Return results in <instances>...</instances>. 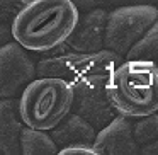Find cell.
<instances>
[{
  "mask_svg": "<svg viewBox=\"0 0 158 155\" xmlns=\"http://www.w3.org/2000/svg\"><path fill=\"white\" fill-rule=\"evenodd\" d=\"M121 58L123 56L106 48L95 53H80L70 50L61 55L39 60L36 63V68L38 77H56L73 84L92 73L112 72L121 63Z\"/></svg>",
  "mask_w": 158,
  "mask_h": 155,
  "instance_id": "5b68a950",
  "label": "cell"
},
{
  "mask_svg": "<svg viewBox=\"0 0 158 155\" xmlns=\"http://www.w3.org/2000/svg\"><path fill=\"white\" fill-rule=\"evenodd\" d=\"M29 0H0V24L12 26L14 19Z\"/></svg>",
  "mask_w": 158,
  "mask_h": 155,
  "instance_id": "9a60e30c",
  "label": "cell"
},
{
  "mask_svg": "<svg viewBox=\"0 0 158 155\" xmlns=\"http://www.w3.org/2000/svg\"><path fill=\"white\" fill-rule=\"evenodd\" d=\"M17 41L0 46V99L19 97L38 77L36 62Z\"/></svg>",
  "mask_w": 158,
  "mask_h": 155,
  "instance_id": "52a82bcc",
  "label": "cell"
},
{
  "mask_svg": "<svg viewBox=\"0 0 158 155\" xmlns=\"http://www.w3.org/2000/svg\"><path fill=\"white\" fill-rule=\"evenodd\" d=\"M139 152H141V153H148V155H156L158 153V138L155 141H151V143L141 147Z\"/></svg>",
  "mask_w": 158,
  "mask_h": 155,
  "instance_id": "d6986e66",
  "label": "cell"
},
{
  "mask_svg": "<svg viewBox=\"0 0 158 155\" xmlns=\"http://www.w3.org/2000/svg\"><path fill=\"white\" fill-rule=\"evenodd\" d=\"M156 21L158 7L153 4L133 2L114 7L107 17L104 48L124 58Z\"/></svg>",
  "mask_w": 158,
  "mask_h": 155,
  "instance_id": "277c9868",
  "label": "cell"
},
{
  "mask_svg": "<svg viewBox=\"0 0 158 155\" xmlns=\"http://www.w3.org/2000/svg\"><path fill=\"white\" fill-rule=\"evenodd\" d=\"M78 19L72 0H29L12 22V36L31 53H51L66 45Z\"/></svg>",
  "mask_w": 158,
  "mask_h": 155,
  "instance_id": "6da1fadb",
  "label": "cell"
},
{
  "mask_svg": "<svg viewBox=\"0 0 158 155\" xmlns=\"http://www.w3.org/2000/svg\"><path fill=\"white\" fill-rule=\"evenodd\" d=\"M60 155H99V148L95 145H75L58 152Z\"/></svg>",
  "mask_w": 158,
  "mask_h": 155,
  "instance_id": "e0dca14e",
  "label": "cell"
},
{
  "mask_svg": "<svg viewBox=\"0 0 158 155\" xmlns=\"http://www.w3.org/2000/svg\"><path fill=\"white\" fill-rule=\"evenodd\" d=\"M126 60H141L158 67V21L148 29V32L127 51Z\"/></svg>",
  "mask_w": 158,
  "mask_h": 155,
  "instance_id": "4fadbf2b",
  "label": "cell"
},
{
  "mask_svg": "<svg viewBox=\"0 0 158 155\" xmlns=\"http://www.w3.org/2000/svg\"><path fill=\"white\" fill-rule=\"evenodd\" d=\"M107 92L117 114L138 119L158 113V67L141 60L121 62L109 75Z\"/></svg>",
  "mask_w": 158,
  "mask_h": 155,
  "instance_id": "7a4b0ae2",
  "label": "cell"
},
{
  "mask_svg": "<svg viewBox=\"0 0 158 155\" xmlns=\"http://www.w3.org/2000/svg\"><path fill=\"white\" fill-rule=\"evenodd\" d=\"M134 138H136L139 147H144V145L156 140L158 138V113L138 118L134 121Z\"/></svg>",
  "mask_w": 158,
  "mask_h": 155,
  "instance_id": "5bb4252c",
  "label": "cell"
},
{
  "mask_svg": "<svg viewBox=\"0 0 158 155\" xmlns=\"http://www.w3.org/2000/svg\"><path fill=\"white\" fill-rule=\"evenodd\" d=\"M73 4L80 9V12L92 11V9H109L119 7V5L133 4L134 0H72Z\"/></svg>",
  "mask_w": 158,
  "mask_h": 155,
  "instance_id": "2e32d148",
  "label": "cell"
},
{
  "mask_svg": "<svg viewBox=\"0 0 158 155\" xmlns=\"http://www.w3.org/2000/svg\"><path fill=\"white\" fill-rule=\"evenodd\" d=\"M94 145L99 148L100 153L110 155H131L141 150L134 138L133 118L124 114H116L106 126L97 130Z\"/></svg>",
  "mask_w": 158,
  "mask_h": 155,
  "instance_id": "ba28073f",
  "label": "cell"
},
{
  "mask_svg": "<svg viewBox=\"0 0 158 155\" xmlns=\"http://www.w3.org/2000/svg\"><path fill=\"white\" fill-rule=\"evenodd\" d=\"M107 17H109L107 9H92L80 12L78 24L66 41L68 50L80 53H95L104 50Z\"/></svg>",
  "mask_w": 158,
  "mask_h": 155,
  "instance_id": "9c48e42d",
  "label": "cell"
},
{
  "mask_svg": "<svg viewBox=\"0 0 158 155\" xmlns=\"http://www.w3.org/2000/svg\"><path fill=\"white\" fill-rule=\"evenodd\" d=\"M24 126L17 99H0V153H21V133Z\"/></svg>",
  "mask_w": 158,
  "mask_h": 155,
  "instance_id": "30bf717a",
  "label": "cell"
},
{
  "mask_svg": "<svg viewBox=\"0 0 158 155\" xmlns=\"http://www.w3.org/2000/svg\"><path fill=\"white\" fill-rule=\"evenodd\" d=\"M110 72L92 73L73 82V111L94 124L97 130L106 126L117 114L107 92V80Z\"/></svg>",
  "mask_w": 158,
  "mask_h": 155,
  "instance_id": "8992f818",
  "label": "cell"
},
{
  "mask_svg": "<svg viewBox=\"0 0 158 155\" xmlns=\"http://www.w3.org/2000/svg\"><path fill=\"white\" fill-rule=\"evenodd\" d=\"M49 133L55 143L58 145V150H63V148L75 147V145H94L97 136V128L83 116L72 111Z\"/></svg>",
  "mask_w": 158,
  "mask_h": 155,
  "instance_id": "8fae6325",
  "label": "cell"
},
{
  "mask_svg": "<svg viewBox=\"0 0 158 155\" xmlns=\"http://www.w3.org/2000/svg\"><path fill=\"white\" fill-rule=\"evenodd\" d=\"M58 145L55 143L51 133L46 130L24 126L21 133V153L22 155H51L58 153Z\"/></svg>",
  "mask_w": 158,
  "mask_h": 155,
  "instance_id": "7c38bea8",
  "label": "cell"
},
{
  "mask_svg": "<svg viewBox=\"0 0 158 155\" xmlns=\"http://www.w3.org/2000/svg\"><path fill=\"white\" fill-rule=\"evenodd\" d=\"M14 41V36H12V26H5L0 24V46L7 45V43Z\"/></svg>",
  "mask_w": 158,
  "mask_h": 155,
  "instance_id": "ac0fdd59",
  "label": "cell"
},
{
  "mask_svg": "<svg viewBox=\"0 0 158 155\" xmlns=\"http://www.w3.org/2000/svg\"><path fill=\"white\" fill-rule=\"evenodd\" d=\"M72 82L56 77H36L17 97L26 126L51 131L73 111Z\"/></svg>",
  "mask_w": 158,
  "mask_h": 155,
  "instance_id": "3957f363",
  "label": "cell"
}]
</instances>
